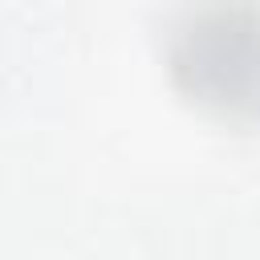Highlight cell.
<instances>
[{
  "mask_svg": "<svg viewBox=\"0 0 260 260\" xmlns=\"http://www.w3.org/2000/svg\"><path fill=\"white\" fill-rule=\"evenodd\" d=\"M167 61L191 102L223 118L260 114V8L252 0H183Z\"/></svg>",
  "mask_w": 260,
  "mask_h": 260,
  "instance_id": "6da1fadb",
  "label": "cell"
}]
</instances>
